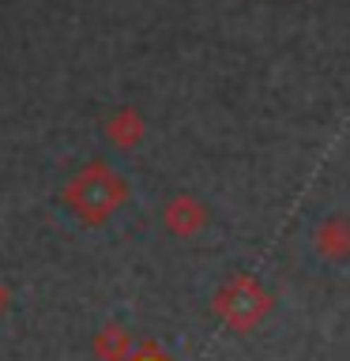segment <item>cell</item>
<instances>
[{"instance_id": "1", "label": "cell", "mask_w": 350, "mask_h": 361, "mask_svg": "<svg viewBox=\"0 0 350 361\" xmlns=\"http://www.w3.org/2000/svg\"><path fill=\"white\" fill-rule=\"evenodd\" d=\"M61 203L83 226H106L128 203V180L109 162H87L61 188Z\"/></svg>"}, {"instance_id": "2", "label": "cell", "mask_w": 350, "mask_h": 361, "mask_svg": "<svg viewBox=\"0 0 350 361\" xmlns=\"http://www.w3.org/2000/svg\"><path fill=\"white\" fill-rule=\"evenodd\" d=\"M211 309H215V316H219L234 335H248V331H256V327L271 316L275 298H271V290L260 279L237 271V275H230L219 290H215Z\"/></svg>"}, {"instance_id": "3", "label": "cell", "mask_w": 350, "mask_h": 361, "mask_svg": "<svg viewBox=\"0 0 350 361\" xmlns=\"http://www.w3.org/2000/svg\"><path fill=\"white\" fill-rule=\"evenodd\" d=\"M207 222H211L207 203H203L200 196H192V192H177V196H169L166 207H162L166 233H169V237H181V241L200 237L203 230H207Z\"/></svg>"}, {"instance_id": "4", "label": "cell", "mask_w": 350, "mask_h": 361, "mask_svg": "<svg viewBox=\"0 0 350 361\" xmlns=\"http://www.w3.org/2000/svg\"><path fill=\"white\" fill-rule=\"evenodd\" d=\"M313 248L332 264H346L350 259V219L346 214H327L313 230Z\"/></svg>"}, {"instance_id": "5", "label": "cell", "mask_w": 350, "mask_h": 361, "mask_svg": "<svg viewBox=\"0 0 350 361\" xmlns=\"http://www.w3.org/2000/svg\"><path fill=\"white\" fill-rule=\"evenodd\" d=\"M143 135H147V121H143L140 109L124 106V109H117V113H109V121H106V140L117 147V151H135V147L143 143Z\"/></svg>"}, {"instance_id": "6", "label": "cell", "mask_w": 350, "mask_h": 361, "mask_svg": "<svg viewBox=\"0 0 350 361\" xmlns=\"http://www.w3.org/2000/svg\"><path fill=\"white\" fill-rule=\"evenodd\" d=\"M98 361H128L135 350V338L124 324H102L95 331V343H90Z\"/></svg>"}, {"instance_id": "7", "label": "cell", "mask_w": 350, "mask_h": 361, "mask_svg": "<svg viewBox=\"0 0 350 361\" xmlns=\"http://www.w3.org/2000/svg\"><path fill=\"white\" fill-rule=\"evenodd\" d=\"M128 361H174V357H169L158 343H135V350H132Z\"/></svg>"}, {"instance_id": "8", "label": "cell", "mask_w": 350, "mask_h": 361, "mask_svg": "<svg viewBox=\"0 0 350 361\" xmlns=\"http://www.w3.org/2000/svg\"><path fill=\"white\" fill-rule=\"evenodd\" d=\"M8 301H11V293H8V286H4V282H0V312L8 309Z\"/></svg>"}]
</instances>
